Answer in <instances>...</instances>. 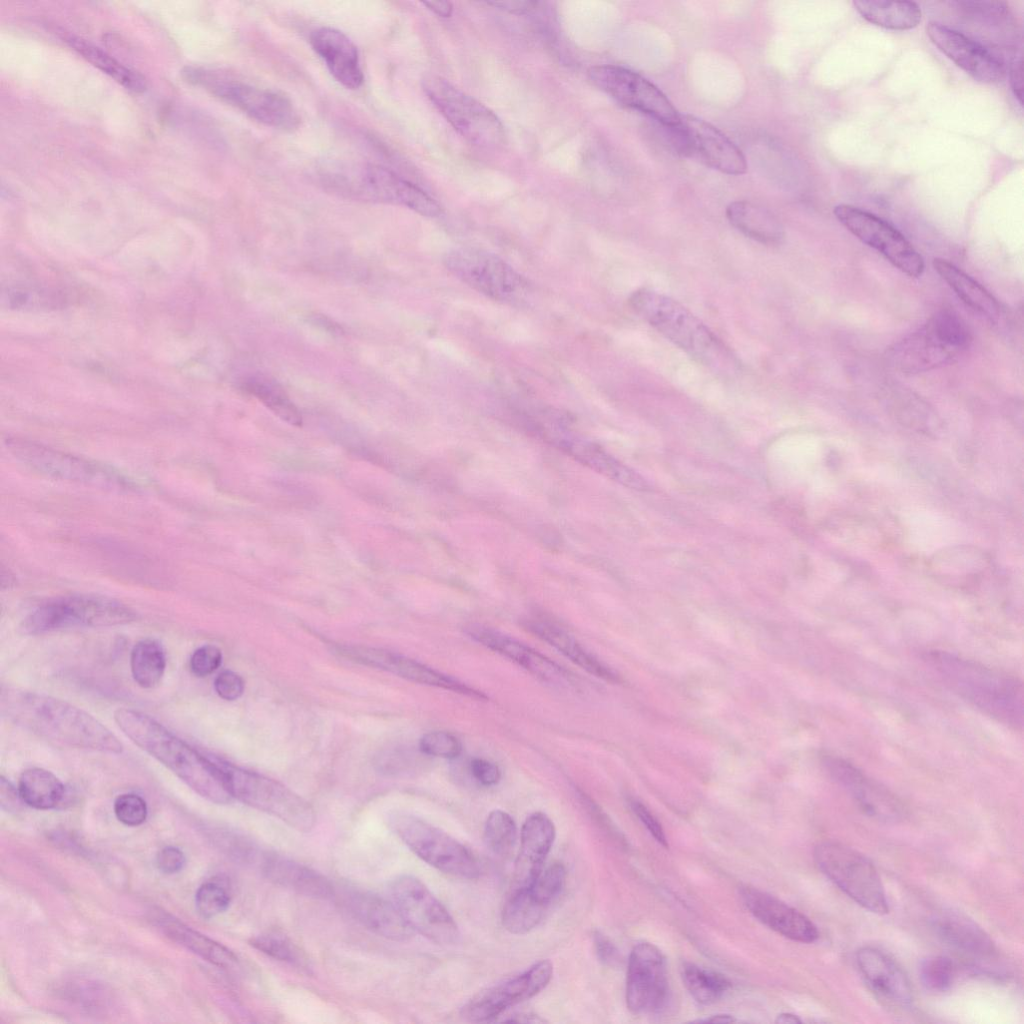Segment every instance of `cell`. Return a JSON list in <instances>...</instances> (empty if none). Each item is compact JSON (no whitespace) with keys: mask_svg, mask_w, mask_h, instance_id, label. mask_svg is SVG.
Masks as SVG:
<instances>
[{"mask_svg":"<svg viewBox=\"0 0 1024 1024\" xmlns=\"http://www.w3.org/2000/svg\"><path fill=\"white\" fill-rule=\"evenodd\" d=\"M924 661L959 697L1017 730L1023 726V685L1014 676L943 650H929Z\"/></svg>","mask_w":1024,"mask_h":1024,"instance_id":"obj_3","label":"cell"},{"mask_svg":"<svg viewBox=\"0 0 1024 1024\" xmlns=\"http://www.w3.org/2000/svg\"><path fill=\"white\" fill-rule=\"evenodd\" d=\"M593 939L599 961L606 966H618L621 960L620 953L610 939L599 931L594 933Z\"/></svg>","mask_w":1024,"mask_h":1024,"instance_id":"obj_56","label":"cell"},{"mask_svg":"<svg viewBox=\"0 0 1024 1024\" xmlns=\"http://www.w3.org/2000/svg\"><path fill=\"white\" fill-rule=\"evenodd\" d=\"M628 303L650 326L714 373L732 377L740 371L733 351L677 300L641 288L630 295Z\"/></svg>","mask_w":1024,"mask_h":1024,"instance_id":"obj_4","label":"cell"},{"mask_svg":"<svg viewBox=\"0 0 1024 1024\" xmlns=\"http://www.w3.org/2000/svg\"><path fill=\"white\" fill-rule=\"evenodd\" d=\"M18 790L29 807L48 810L58 807L66 796L65 785L52 772L33 767L22 772Z\"/></svg>","mask_w":1024,"mask_h":1024,"instance_id":"obj_38","label":"cell"},{"mask_svg":"<svg viewBox=\"0 0 1024 1024\" xmlns=\"http://www.w3.org/2000/svg\"><path fill=\"white\" fill-rule=\"evenodd\" d=\"M137 619L136 612L114 598L99 594H71L49 599L24 619L22 629L30 635L70 627H110Z\"/></svg>","mask_w":1024,"mask_h":1024,"instance_id":"obj_7","label":"cell"},{"mask_svg":"<svg viewBox=\"0 0 1024 1024\" xmlns=\"http://www.w3.org/2000/svg\"><path fill=\"white\" fill-rule=\"evenodd\" d=\"M157 867L166 874L179 872L185 865L184 853L177 847L162 848L156 856Z\"/></svg>","mask_w":1024,"mask_h":1024,"instance_id":"obj_55","label":"cell"},{"mask_svg":"<svg viewBox=\"0 0 1024 1024\" xmlns=\"http://www.w3.org/2000/svg\"><path fill=\"white\" fill-rule=\"evenodd\" d=\"M1022 72H1023L1022 59H1021V57L1015 58L1011 62L1010 70H1009L1010 85H1011V89H1012L1016 99L1020 103V105H1022V103H1023V77H1022Z\"/></svg>","mask_w":1024,"mask_h":1024,"instance_id":"obj_58","label":"cell"},{"mask_svg":"<svg viewBox=\"0 0 1024 1024\" xmlns=\"http://www.w3.org/2000/svg\"><path fill=\"white\" fill-rule=\"evenodd\" d=\"M681 977L690 995L704 1005L717 1002L731 986L722 974L693 963L681 966Z\"/></svg>","mask_w":1024,"mask_h":1024,"instance_id":"obj_42","label":"cell"},{"mask_svg":"<svg viewBox=\"0 0 1024 1024\" xmlns=\"http://www.w3.org/2000/svg\"><path fill=\"white\" fill-rule=\"evenodd\" d=\"M503 1021L516 1023H538L543 1022L544 1020L537 1015L520 1013L508 1016V1018L503 1019Z\"/></svg>","mask_w":1024,"mask_h":1024,"instance_id":"obj_61","label":"cell"},{"mask_svg":"<svg viewBox=\"0 0 1024 1024\" xmlns=\"http://www.w3.org/2000/svg\"><path fill=\"white\" fill-rule=\"evenodd\" d=\"M529 631L548 643L571 662L602 680L619 683V676L598 658L586 650L572 635L563 629L542 620L526 622Z\"/></svg>","mask_w":1024,"mask_h":1024,"instance_id":"obj_33","label":"cell"},{"mask_svg":"<svg viewBox=\"0 0 1024 1024\" xmlns=\"http://www.w3.org/2000/svg\"><path fill=\"white\" fill-rule=\"evenodd\" d=\"M389 892L391 901L414 932L439 945L457 943L460 934L456 922L419 879L399 876L390 883Z\"/></svg>","mask_w":1024,"mask_h":1024,"instance_id":"obj_15","label":"cell"},{"mask_svg":"<svg viewBox=\"0 0 1024 1024\" xmlns=\"http://www.w3.org/2000/svg\"><path fill=\"white\" fill-rule=\"evenodd\" d=\"M856 964L869 988L892 1004L909 1006L913 1001L910 981L902 968L886 953L874 947H862Z\"/></svg>","mask_w":1024,"mask_h":1024,"instance_id":"obj_27","label":"cell"},{"mask_svg":"<svg viewBox=\"0 0 1024 1024\" xmlns=\"http://www.w3.org/2000/svg\"><path fill=\"white\" fill-rule=\"evenodd\" d=\"M344 902L359 922L381 937L406 941L414 933L391 900L365 890L348 889Z\"/></svg>","mask_w":1024,"mask_h":1024,"instance_id":"obj_30","label":"cell"},{"mask_svg":"<svg viewBox=\"0 0 1024 1024\" xmlns=\"http://www.w3.org/2000/svg\"><path fill=\"white\" fill-rule=\"evenodd\" d=\"M67 44L84 59L112 77L125 89L141 93L146 90L145 78L135 70L125 67L111 55L89 41L75 35L65 37Z\"/></svg>","mask_w":1024,"mask_h":1024,"instance_id":"obj_39","label":"cell"},{"mask_svg":"<svg viewBox=\"0 0 1024 1024\" xmlns=\"http://www.w3.org/2000/svg\"><path fill=\"white\" fill-rule=\"evenodd\" d=\"M465 632L477 643L509 659L542 682L559 688H571L577 684L570 671L511 636L480 624L469 625Z\"/></svg>","mask_w":1024,"mask_h":1024,"instance_id":"obj_22","label":"cell"},{"mask_svg":"<svg viewBox=\"0 0 1024 1024\" xmlns=\"http://www.w3.org/2000/svg\"><path fill=\"white\" fill-rule=\"evenodd\" d=\"M130 668L134 681L140 687L149 689L157 686L166 668L162 644L153 638L138 641L131 651Z\"/></svg>","mask_w":1024,"mask_h":1024,"instance_id":"obj_41","label":"cell"},{"mask_svg":"<svg viewBox=\"0 0 1024 1024\" xmlns=\"http://www.w3.org/2000/svg\"><path fill=\"white\" fill-rule=\"evenodd\" d=\"M422 753L447 759L458 757L462 752L460 740L447 731H431L424 734L419 741Z\"/></svg>","mask_w":1024,"mask_h":1024,"instance_id":"obj_49","label":"cell"},{"mask_svg":"<svg viewBox=\"0 0 1024 1024\" xmlns=\"http://www.w3.org/2000/svg\"><path fill=\"white\" fill-rule=\"evenodd\" d=\"M933 267L966 305L991 322L999 320L1000 305L982 285L947 260L935 258Z\"/></svg>","mask_w":1024,"mask_h":1024,"instance_id":"obj_36","label":"cell"},{"mask_svg":"<svg viewBox=\"0 0 1024 1024\" xmlns=\"http://www.w3.org/2000/svg\"><path fill=\"white\" fill-rule=\"evenodd\" d=\"M923 986L933 992L947 991L953 984L955 966L946 956L933 955L924 958L919 967Z\"/></svg>","mask_w":1024,"mask_h":1024,"instance_id":"obj_45","label":"cell"},{"mask_svg":"<svg viewBox=\"0 0 1024 1024\" xmlns=\"http://www.w3.org/2000/svg\"><path fill=\"white\" fill-rule=\"evenodd\" d=\"M334 651L346 659L390 672L414 683L441 688L480 701L488 699L487 695L482 691L450 675L395 652L373 647L349 645L336 646Z\"/></svg>","mask_w":1024,"mask_h":1024,"instance_id":"obj_19","label":"cell"},{"mask_svg":"<svg viewBox=\"0 0 1024 1024\" xmlns=\"http://www.w3.org/2000/svg\"><path fill=\"white\" fill-rule=\"evenodd\" d=\"M964 320L951 310H941L926 324L892 349V364L903 372L916 373L948 364L971 343Z\"/></svg>","mask_w":1024,"mask_h":1024,"instance_id":"obj_6","label":"cell"},{"mask_svg":"<svg viewBox=\"0 0 1024 1024\" xmlns=\"http://www.w3.org/2000/svg\"><path fill=\"white\" fill-rule=\"evenodd\" d=\"M244 388L280 419L301 426L300 411L276 383L262 376H252L244 382Z\"/></svg>","mask_w":1024,"mask_h":1024,"instance_id":"obj_43","label":"cell"},{"mask_svg":"<svg viewBox=\"0 0 1024 1024\" xmlns=\"http://www.w3.org/2000/svg\"><path fill=\"white\" fill-rule=\"evenodd\" d=\"M447 270L486 297L513 306L531 294L529 281L499 256L479 248H454L443 259Z\"/></svg>","mask_w":1024,"mask_h":1024,"instance_id":"obj_10","label":"cell"},{"mask_svg":"<svg viewBox=\"0 0 1024 1024\" xmlns=\"http://www.w3.org/2000/svg\"><path fill=\"white\" fill-rule=\"evenodd\" d=\"M423 89L440 114L468 142L483 148H496L504 142L505 130L498 116L472 96L436 75L425 77Z\"/></svg>","mask_w":1024,"mask_h":1024,"instance_id":"obj_13","label":"cell"},{"mask_svg":"<svg viewBox=\"0 0 1024 1024\" xmlns=\"http://www.w3.org/2000/svg\"><path fill=\"white\" fill-rule=\"evenodd\" d=\"M556 836L552 820L542 812L529 815L522 825L515 886H527L543 868Z\"/></svg>","mask_w":1024,"mask_h":1024,"instance_id":"obj_31","label":"cell"},{"mask_svg":"<svg viewBox=\"0 0 1024 1024\" xmlns=\"http://www.w3.org/2000/svg\"><path fill=\"white\" fill-rule=\"evenodd\" d=\"M470 772L473 778L483 786L496 785L501 778L499 767L484 758H473L470 762Z\"/></svg>","mask_w":1024,"mask_h":1024,"instance_id":"obj_54","label":"cell"},{"mask_svg":"<svg viewBox=\"0 0 1024 1024\" xmlns=\"http://www.w3.org/2000/svg\"><path fill=\"white\" fill-rule=\"evenodd\" d=\"M423 4L440 17L447 18L452 14L453 6L449 1H428Z\"/></svg>","mask_w":1024,"mask_h":1024,"instance_id":"obj_60","label":"cell"},{"mask_svg":"<svg viewBox=\"0 0 1024 1024\" xmlns=\"http://www.w3.org/2000/svg\"><path fill=\"white\" fill-rule=\"evenodd\" d=\"M853 5L864 19L886 29L908 30L921 22V10L914 2L857 0Z\"/></svg>","mask_w":1024,"mask_h":1024,"instance_id":"obj_37","label":"cell"},{"mask_svg":"<svg viewBox=\"0 0 1024 1024\" xmlns=\"http://www.w3.org/2000/svg\"><path fill=\"white\" fill-rule=\"evenodd\" d=\"M775 1022L776 1023H792V1024H796V1023H801V1019L798 1016H796L794 1014H791V1013H782V1014L777 1016Z\"/></svg>","mask_w":1024,"mask_h":1024,"instance_id":"obj_63","label":"cell"},{"mask_svg":"<svg viewBox=\"0 0 1024 1024\" xmlns=\"http://www.w3.org/2000/svg\"><path fill=\"white\" fill-rule=\"evenodd\" d=\"M822 765L830 778L846 791L867 816L888 823L897 822L905 815V807L900 799L854 764L841 757L824 755Z\"/></svg>","mask_w":1024,"mask_h":1024,"instance_id":"obj_20","label":"cell"},{"mask_svg":"<svg viewBox=\"0 0 1024 1024\" xmlns=\"http://www.w3.org/2000/svg\"><path fill=\"white\" fill-rule=\"evenodd\" d=\"M222 773L233 798L277 817L299 832H309L316 822L312 806L301 796L256 772L209 755Z\"/></svg>","mask_w":1024,"mask_h":1024,"instance_id":"obj_8","label":"cell"},{"mask_svg":"<svg viewBox=\"0 0 1024 1024\" xmlns=\"http://www.w3.org/2000/svg\"><path fill=\"white\" fill-rule=\"evenodd\" d=\"M679 125L685 137L687 156H697L725 174L746 172L747 163L741 150L712 124L691 115H681Z\"/></svg>","mask_w":1024,"mask_h":1024,"instance_id":"obj_25","label":"cell"},{"mask_svg":"<svg viewBox=\"0 0 1024 1024\" xmlns=\"http://www.w3.org/2000/svg\"><path fill=\"white\" fill-rule=\"evenodd\" d=\"M114 813L116 818L127 826H139L147 818V804L145 800L134 793L119 795L114 802Z\"/></svg>","mask_w":1024,"mask_h":1024,"instance_id":"obj_50","label":"cell"},{"mask_svg":"<svg viewBox=\"0 0 1024 1024\" xmlns=\"http://www.w3.org/2000/svg\"><path fill=\"white\" fill-rule=\"evenodd\" d=\"M184 76L266 126L292 131L300 124L297 109L282 94L241 81L219 78L201 69H185Z\"/></svg>","mask_w":1024,"mask_h":1024,"instance_id":"obj_14","label":"cell"},{"mask_svg":"<svg viewBox=\"0 0 1024 1024\" xmlns=\"http://www.w3.org/2000/svg\"><path fill=\"white\" fill-rule=\"evenodd\" d=\"M114 720L142 750L161 762L203 798L227 804L233 799L224 777L209 755L202 754L161 723L138 710L119 708Z\"/></svg>","mask_w":1024,"mask_h":1024,"instance_id":"obj_2","label":"cell"},{"mask_svg":"<svg viewBox=\"0 0 1024 1024\" xmlns=\"http://www.w3.org/2000/svg\"><path fill=\"white\" fill-rule=\"evenodd\" d=\"M739 893L751 914L771 930L797 942L817 940V927L800 911L753 887H741Z\"/></svg>","mask_w":1024,"mask_h":1024,"instance_id":"obj_26","label":"cell"},{"mask_svg":"<svg viewBox=\"0 0 1024 1024\" xmlns=\"http://www.w3.org/2000/svg\"><path fill=\"white\" fill-rule=\"evenodd\" d=\"M547 908L527 886L515 887L503 906L502 925L512 934H526L538 925Z\"/></svg>","mask_w":1024,"mask_h":1024,"instance_id":"obj_40","label":"cell"},{"mask_svg":"<svg viewBox=\"0 0 1024 1024\" xmlns=\"http://www.w3.org/2000/svg\"><path fill=\"white\" fill-rule=\"evenodd\" d=\"M668 995L667 967L662 952L648 942L636 944L628 960V1009L637 1015L658 1012L666 1005Z\"/></svg>","mask_w":1024,"mask_h":1024,"instance_id":"obj_18","label":"cell"},{"mask_svg":"<svg viewBox=\"0 0 1024 1024\" xmlns=\"http://www.w3.org/2000/svg\"><path fill=\"white\" fill-rule=\"evenodd\" d=\"M938 938L974 970L994 973L989 964L996 961V947L989 935L973 920L959 912L943 911L931 919Z\"/></svg>","mask_w":1024,"mask_h":1024,"instance_id":"obj_24","label":"cell"},{"mask_svg":"<svg viewBox=\"0 0 1024 1024\" xmlns=\"http://www.w3.org/2000/svg\"><path fill=\"white\" fill-rule=\"evenodd\" d=\"M556 442L561 449L585 465L628 488L646 490L649 487L647 481L636 471L589 440L565 435Z\"/></svg>","mask_w":1024,"mask_h":1024,"instance_id":"obj_32","label":"cell"},{"mask_svg":"<svg viewBox=\"0 0 1024 1024\" xmlns=\"http://www.w3.org/2000/svg\"><path fill=\"white\" fill-rule=\"evenodd\" d=\"M0 707L4 718L51 742L110 754L123 751L104 724L64 700L3 685Z\"/></svg>","mask_w":1024,"mask_h":1024,"instance_id":"obj_1","label":"cell"},{"mask_svg":"<svg viewBox=\"0 0 1024 1024\" xmlns=\"http://www.w3.org/2000/svg\"><path fill=\"white\" fill-rule=\"evenodd\" d=\"M221 662V650L215 645L205 644L193 652L189 666L195 676L206 677L217 670Z\"/></svg>","mask_w":1024,"mask_h":1024,"instance_id":"obj_51","label":"cell"},{"mask_svg":"<svg viewBox=\"0 0 1024 1024\" xmlns=\"http://www.w3.org/2000/svg\"><path fill=\"white\" fill-rule=\"evenodd\" d=\"M24 803L21 799L18 788L6 779L3 775L0 777V804L3 810L8 812H17Z\"/></svg>","mask_w":1024,"mask_h":1024,"instance_id":"obj_57","label":"cell"},{"mask_svg":"<svg viewBox=\"0 0 1024 1024\" xmlns=\"http://www.w3.org/2000/svg\"><path fill=\"white\" fill-rule=\"evenodd\" d=\"M814 861L818 869L857 904L876 914L888 913L881 878L864 855L846 845L828 841L815 847Z\"/></svg>","mask_w":1024,"mask_h":1024,"instance_id":"obj_12","label":"cell"},{"mask_svg":"<svg viewBox=\"0 0 1024 1024\" xmlns=\"http://www.w3.org/2000/svg\"><path fill=\"white\" fill-rule=\"evenodd\" d=\"M926 33L943 54L975 80L992 84L1004 78L1003 62L980 43L938 22H930Z\"/></svg>","mask_w":1024,"mask_h":1024,"instance_id":"obj_23","label":"cell"},{"mask_svg":"<svg viewBox=\"0 0 1024 1024\" xmlns=\"http://www.w3.org/2000/svg\"><path fill=\"white\" fill-rule=\"evenodd\" d=\"M231 902L228 889L219 881H207L197 890L195 906L204 918L215 917L227 910Z\"/></svg>","mask_w":1024,"mask_h":1024,"instance_id":"obj_48","label":"cell"},{"mask_svg":"<svg viewBox=\"0 0 1024 1024\" xmlns=\"http://www.w3.org/2000/svg\"><path fill=\"white\" fill-rule=\"evenodd\" d=\"M487 4L514 14L526 13L536 5L535 2L531 1H494Z\"/></svg>","mask_w":1024,"mask_h":1024,"instance_id":"obj_59","label":"cell"},{"mask_svg":"<svg viewBox=\"0 0 1024 1024\" xmlns=\"http://www.w3.org/2000/svg\"><path fill=\"white\" fill-rule=\"evenodd\" d=\"M388 826L416 856L440 872L465 879L479 876L473 854L438 827L405 812L389 814Z\"/></svg>","mask_w":1024,"mask_h":1024,"instance_id":"obj_11","label":"cell"},{"mask_svg":"<svg viewBox=\"0 0 1024 1024\" xmlns=\"http://www.w3.org/2000/svg\"><path fill=\"white\" fill-rule=\"evenodd\" d=\"M736 1021L737 1020L733 1016L725 1015V1014L714 1015V1016H711V1017H707L706 1019L699 1020V1022H713V1023H715V1022L716 1023H731V1022H736Z\"/></svg>","mask_w":1024,"mask_h":1024,"instance_id":"obj_62","label":"cell"},{"mask_svg":"<svg viewBox=\"0 0 1024 1024\" xmlns=\"http://www.w3.org/2000/svg\"><path fill=\"white\" fill-rule=\"evenodd\" d=\"M315 177L325 190L343 198L401 205L431 218L442 213L440 205L417 185L376 164L331 161L318 167Z\"/></svg>","mask_w":1024,"mask_h":1024,"instance_id":"obj_5","label":"cell"},{"mask_svg":"<svg viewBox=\"0 0 1024 1024\" xmlns=\"http://www.w3.org/2000/svg\"><path fill=\"white\" fill-rule=\"evenodd\" d=\"M310 45L330 74L347 89H358L364 81L360 55L353 41L342 31L321 27L310 34Z\"/></svg>","mask_w":1024,"mask_h":1024,"instance_id":"obj_28","label":"cell"},{"mask_svg":"<svg viewBox=\"0 0 1024 1024\" xmlns=\"http://www.w3.org/2000/svg\"><path fill=\"white\" fill-rule=\"evenodd\" d=\"M5 444L18 461L46 477L117 491L136 488L112 466L25 438L7 437Z\"/></svg>","mask_w":1024,"mask_h":1024,"instance_id":"obj_9","label":"cell"},{"mask_svg":"<svg viewBox=\"0 0 1024 1024\" xmlns=\"http://www.w3.org/2000/svg\"><path fill=\"white\" fill-rule=\"evenodd\" d=\"M833 213L847 230L882 254L903 273L910 277L922 275V256L891 224L866 210L848 204L837 205Z\"/></svg>","mask_w":1024,"mask_h":1024,"instance_id":"obj_17","label":"cell"},{"mask_svg":"<svg viewBox=\"0 0 1024 1024\" xmlns=\"http://www.w3.org/2000/svg\"><path fill=\"white\" fill-rule=\"evenodd\" d=\"M565 879V867L555 862L542 868L527 887L540 903L548 907L562 892Z\"/></svg>","mask_w":1024,"mask_h":1024,"instance_id":"obj_46","label":"cell"},{"mask_svg":"<svg viewBox=\"0 0 1024 1024\" xmlns=\"http://www.w3.org/2000/svg\"><path fill=\"white\" fill-rule=\"evenodd\" d=\"M486 846L498 856L509 855L516 843L517 827L507 812L496 809L489 813L483 831Z\"/></svg>","mask_w":1024,"mask_h":1024,"instance_id":"obj_44","label":"cell"},{"mask_svg":"<svg viewBox=\"0 0 1024 1024\" xmlns=\"http://www.w3.org/2000/svg\"><path fill=\"white\" fill-rule=\"evenodd\" d=\"M589 79L618 103L640 111L657 123L675 125L681 114L665 94L640 74L617 65H598L588 70Z\"/></svg>","mask_w":1024,"mask_h":1024,"instance_id":"obj_16","label":"cell"},{"mask_svg":"<svg viewBox=\"0 0 1024 1024\" xmlns=\"http://www.w3.org/2000/svg\"><path fill=\"white\" fill-rule=\"evenodd\" d=\"M730 224L748 238L764 245H778L784 239L780 221L767 209L749 201H735L726 208Z\"/></svg>","mask_w":1024,"mask_h":1024,"instance_id":"obj_35","label":"cell"},{"mask_svg":"<svg viewBox=\"0 0 1024 1024\" xmlns=\"http://www.w3.org/2000/svg\"><path fill=\"white\" fill-rule=\"evenodd\" d=\"M214 688L219 697L227 701H233L243 694L244 681L237 673L231 670H224L215 678Z\"/></svg>","mask_w":1024,"mask_h":1024,"instance_id":"obj_52","label":"cell"},{"mask_svg":"<svg viewBox=\"0 0 1024 1024\" xmlns=\"http://www.w3.org/2000/svg\"><path fill=\"white\" fill-rule=\"evenodd\" d=\"M552 975V963L541 960L521 974L479 992L462 1007L461 1016L471 1022L493 1021L507 1008L540 993Z\"/></svg>","mask_w":1024,"mask_h":1024,"instance_id":"obj_21","label":"cell"},{"mask_svg":"<svg viewBox=\"0 0 1024 1024\" xmlns=\"http://www.w3.org/2000/svg\"><path fill=\"white\" fill-rule=\"evenodd\" d=\"M629 805H630L631 810L633 811V813L642 822V824L647 828V830L655 838V840L658 843H660L662 846L667 847L668 843H667V838H666V835L664 833V830H663L660 822L650 812V810L644 804H642L640 801H638L636 799H631L629 801Z\"/></svg>","mask_w":1024,"mask_h":1024,"instance_id":"obj_53","label":"cell"},{"mask_svg":"<svg viewBox=\"0 0 1024 1024\" xmlns=\"http://www.w3.org/2000/svg\"><path fill=\"white\" fill-rule=\"evenodd\" d=\"M267 880L315 899H329L335 890L319 872L274 851L264 849L255 867Z\"/></svg>","mask_w":1024,"mask_h":1024,"instance_id":"obj_29","label":"cell"},{"mask_svg":"<svg viewBox=\"0 0 1024 1024\" xmlns=\"http://www.w3.org/2000/svg\"><path fill=\"white\" fill-rule=\"evenodd\" d=\"M249 943L258 951L278 961L298 966L304 964L298 948L282 934L267 932L253 937Z\"/></svg>","mask_w":1024,"mask_h":1024,"instance_id":"obj_47","label":"cell"},{"mask_svg":"<svg viewBox=\"0 0 1024 1024\" xmlns=\"http://www.w3.org/2000/svg\"><path fill=\"white\" fill-rule=\"evenodd\" d=\"M157 927L171 940L189 949L220 968H231L238 963L237 956L221 943L194 930L169 914L158 913Z\"/></svg>","mask_w":1024,"mask_h":1024,"instance_id":"obj_34","label":"cell"}]
</instances>
